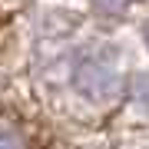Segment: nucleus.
<instances>
[{
    "label": "nucleus",
    "mask_w": 149,
    "mask_h": 149,
    "mask_svg": "<svg viewBox=\"0 0 149 149\" xmlns=\"http://www.w3.org/2000/svg\"><path fill=\"white\" fill-rule=\"evenodd\" d=\"M0 149H17V146H13L10 136H0Z\"/></svg>",
    "instance_id": "obj_1"
}]
</instances>
